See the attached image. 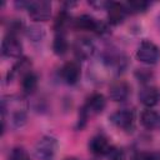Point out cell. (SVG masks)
Instances as JSON below:
<instances>
[{
    "mask_svg": "<svg viewBox=\"0 0 160 160\" xmlns=\"http://www.w3.org/2000/svg\"><path fill=\"white\" fill-rule=\"evenodd\" d=\"M26 110L28 104L24 98L11 95L5 96L1 100V122L2 125L6 120H10L12 128H20L26 121Z\"/></svg>",
    "mask_w": 160,
    "mask_h": 160,
    "instance_id": "obj_1",
    "label": "cell"
},
{
    "mask_svg": "<svg viewBox=\"0 0 160 160\" xmlns=\"http://www.w3.org/2000/svg\"><path fill=\"white\" fill-rule=\"evenodd\" d=\"M106 106V100L104 98L102 94H92L86 101L85 104L81 106L80 111H79V121H78V126L80 129H82L85 126V124L88 122V120L98 114H100Z\"/></svg>",
    "mask_w": 160,
    "mask_h": 160,
    "instance_id": "obj_2",
    "label": "cell"
},
{
    "mask_svg": "<svg viewBox=\"0 0 160 160\" xmlns=\"http://www.w3.org/2000/svg\"><path fill=\"white\" fill-rule=\"evenodd\" d=\"M59 149L56 138L45 135L38 140L34 146V155L38 160H55Z\"/></svg>",
    "mask_w": 160,
    "mask_h": 160,
    "instance_id": "obj_3",
    "label": "cell"
},
{
    "mask_svg": "<svg viewBox=\"0 0 160 160\" xmlns=\"http://www.w3.org/2000/svg\"><path fill=\"white\" fill-rule=\"evenodd\" d=\"M20 6H24L29 16L35 21H46L51 16V2L46 0H35V1H22Z\"/></svg>",
    "mask_w": 160,
    "mask_h": 160,
    "instance_id": "obj_4",
    "label": "cell"
},
{
    "mask_svg": "<svg viewBox=\"0 0 160 160\" xmlns=\"http://www.w3.org/2000/svg\"><path fill=\"white\" fill-rule=\"evenodd\" d=\"M72 26L79 29V30H88V31H92L95 34H104L108 31V26L105 22L95 19L94 16L91 15H88V14H84V15H80L78 16L76 19L72 20Z\"/></svg>",
    "mask_w": 160,
    "mask_h": 160,
    "instance_id": "obj_5",
    "label": "cell"
},
{
    "mask_svg": "<svg viewBox=\"0 0 160 160\" xmlns=\"http://www.w3.org/2000/svg\"><path fill=\"white\" fill-rule=\"evenodd\" d=\"M136 58L139 61L144 64L154 65L160 60V49L152 41L144 40L136 50Z\"/></svg>",
    "mask_w": 160,
    "mask_h": 160,
    "instance_id": "obj_6",
    "label": "cell"
},
{
    "mask_svg": "<svg viewBox=\"0 0 160 160\" xmlns=\"http://www.w3.org/2000/svg\"><path fill=\"white\" fill-rule=\"evenodd\" d=\"M110 122L120 130L131 131L135 122V114L131 109H120L109 116Z\"/></svg>",
    "mask_w": 160,
    "mask_h": 160,
    "instance_id": "obj_7",
    "label": "cell"
},
{
    "mask_svg": "<svg viewBox=\"0 0 160 160\" xmlns=\"http://www.w3.org/2000/svg\"><path fill=\"white\" fill-rule=\"evenodd\" d=\"M1 52L8 58H20L22 52V44L18 35L14 32H8L1 41Z\"/></svg>",
    "mask_w": 160,
    "mask_h": 160,
    "instance_id": "obj_8",
    "label": "cell"
},
{
    "mask_svg": "<svg viewBox=\"0 0 160 160\" xmlns=\"http://www.w3.org/2000/svg\"><path fill=\"white\" fill-rule=\"evenodd\" d=\"M59 75L61 78V80L68 84V85H74L79 81L80 75H81V70H80V65L76 61H68L65 62L59 71Z\"/></svg>",
    "mask_w": 160,
    "mask_h": 160,
    "instance_id": "obj_9",
    "label": "cell"
},
{
    "mask_svg": "<svg viewBox=\"0 0 160 160\" xmlns=\"http://www.w3.org/2000/svg\"><path fill=\"white\" fill-rule=\"evenodd\" d=\"M72 50L79 60H88L95 52V45L88 38H78L72 44Z\"/></svg>",
    "mask_w": 160,
    "mask_h": 160,
    "instance_id": "obj_10",
    "label": "cell"
},
{
    "mask_svg": "<svg viewBox=\"0 0 160 160\" xmlns=\"http://www.w3.org/2000/svg\"><path fill=\"white\" fill-rule=\"evenodd\" d=\"M89 150L96 155V156H105L109 155L112 150V146L110 145L108 138L102 134H96L89 140Z\"/></svg>",
    "mask_w": 160,
    "mask_h": 160,
    "instance_id": "obj_11",
    "label": "cell"
},
{
    "mask_svg": "<svg viewBox=\"0 0 160 160\" xmlns=\"http://www.w3.org/2000/svg\"><path fill=\"white\" fill-rule=\"evenodd\" d=\"M139 101L148 109L155 106L160 101V90L151 85H145L139 91Z\"/></svg>",
    "mask_w": 160,
    "mask_h": 160,
    "instance_id": "obj_12",
    "label": "cell"
},
{
    "mask_svg": "<svg viewBox=\"0 0 160 160\" xmlns=\"http://www.w3.org/2000/svg\"><path fill=\"white\" fill-rule=\"evenodd\" d=\"M105 9L108 10V19L111 25H118V24L122 22L125 16L128 15V11L122 2L110 1V2H108Z\"/></svg>",
    "mask_w": 160,
    "mask_h": 160,
    "instance_id": "obj_13",
    "label": "cell"
},
{
    "mask_svg": "<svg viewBox=\"0 0 160 160\" xmlns=\"http://www.w3.org/2000/svg\"><path fill=\"white\" fill-rule=\"evenodd\" d=\"M129 94H130V86L128 82H125L122 80L112 82L110 86V90H109L110 99L112 101H116V102L125 101L129 98Z\"/></svg>",
    "mask_w": 160,
    "mask_h": 160,
    "instance_id": "obj_14",
    "label": "cell"
},
{
    "mask_svg": "<svg viewBox=\"0 0 160 160\" xmlns=\"http://www.w3.org/2000/svg\"><path fill=\"white\" fill-rule=\"evenodd\" d=\"M140 120L141 124L145 129L148 130H154L160 125V116L156 111L151 110V109H146L141 112L140 115Z\"/></svg>",
    "mask_w": 160,
    "mask_h": 160,
    "instance_id": "obj_15",
    "label": "cell"
},
{
    "mask_svg": "<svg viewBox=\"0 0 160 160\" xmlns=\"http://www.w3.org/2000/svg\"><path fill=\"white\" fill-rule=\"evenodd\" d=\"M21 88L25 94H32L38 88V76L31 70L21 76Z\"/></svg>",
    "mask_w": 160,
    "mask_h": 160,
    "instance_id": "obj_16",
    "label": "cell"
},
{
    "mask_svg": "<svg viewBox=\"0 0 160 160\" xmlns=\"http://www.w3.org/2000/svg\"><path fill=\"white\" fill-rule=\"evenodd\" d=\"M30 66H31V62L29 61V59H26V58H22V59H20L15 65H14V68L9 71V74H8V82H10V80L11 79H14L16 75H24V74H26L28 71H30Z\"/></svg>",
    "mask_w": 160,
    "mask_h": 160,
    "instance_id": "obj_17",
    "label": "cell"
},
{
    "mask_svg": "<svg viewBox=\"0 0 160 160\" xmlns=\"http://www.w3.org/2000/svg\"><path fill=\"white\" fill-rule=\"evenodd\" d=\"M69 49V42L66 40L65 32H56L54 41H52V50L56 55H64L66 54Z\"/></svg>",
    "mask_w": 160,
    "mask_h": 160,
    "instance_id": "obj_18",
    "label": "cell"
},
{
    "mask_svg": "<svg viewBox=\"0 0 160 160\" xmlns=\"http://www.w3.org/2000/svg\"><path fill=\"white\" fill-rule=\"evenodd\" d=\"M72 20L70 18V15L68 14L66 10H61L59 11L56 19H55V22H54V29L56 32H65V28L71 24Z\"/></svg>",
    "mask_w": 160,
    "mask_h": 160,
    "instance_id": "obj_19",
    "label": "cell"
},
{
    "mask_svg": "<svg viewBox=\"0 0 160 160\" xmlns=\"http://www.w3.org/2000/svg\"><path fill=\"white\" fill-rule=\"evenodd\" d=\"M149 5H150V2H148V1H128V2H124V6H125L128 14L144 12L149 8Z\"/></svg>",
    "mask_w": 160,
    "mask_h": 160,
    "instance_id": "obj_20",
    "label": "cell"
},
{
    "mask_svg": "<svg viewBox=\"0 0 160 160\" xmlns=\"http://www.w3.org/2000/svg\"><path fill=\"white\" fill-rule=\"evenodd\" d=\"M132 160H160L159 151H140L136 152Z\"/></svg>",
    "mask_w": 160,
    "mask_h": 160,
    "instance_id": "obj_21",
    "label": "cell"
},
{
    "mask_svg": "<svg viewBox=\"0 0 160 160\" xmlns=\"http://www.w3.org/2000/svg\"><path fill=\"white\" fill-rule=\"evenodd\" d=\"M8 160H30V156L22 148H14L10 151Z\"/></svg>",
    "mask_w": 160,
    "mask_h": 160,
    "instance_id": "obj_22",
    "label": "cell"
},
{
    "mask_svg": "<svg viewBox=\"0 0 160 160\" xmlns=\"http://www.w3.org/2000/svg\"><path fill=\"white\" fill-rule=\"evenodd\" d=\"M28 35L34 41H39V40H41L44 38V29L40 28V26H31L28 30Z\"/></svg>",
    "mask_w": 160,
    "mask_h": 160,
    "instance_id": "obj_23",
    "label": "cell"
},
{
    "mask_svg": "<svg viewBox=\"0 0 160 160\" xmlns=\"http://www.w3.org/2000/svg\"><path fill=\"white\" fill-rule=\"evenodd\" d=\"M135 75H136V78H138L139 80H141L142 82L150 80V78L152 76V74H151L150 71H148L146 69H139V70L135 72Z\"/></svg>",
    "mask_w": 160,
    "mask_h": 160,
    "instance_id": "obj_24",
    "label": "cell"
},
{
    "mask_svg": "<svg viewBox=\"0 0 160 160\" xmlns=\"http://www.w3.org/2000/svg\"><path fill=\"white\" fill-rule=\"evenodd\" d=\"M108 156H109V160H125V156H124V152L121 149L112 148V150L110 151V154Z\"/></svg>",
    "mask_w": 160,
    "mask_h": 160,
    "instance_id": "obj_25",
    "label": "cell"
},
{
    "mask_svg": "<svg viewBox=\"0 0 160 160\" xmlns=\"http://www.w3.org/2000/svg\"><path fill=\"white\" fill-rule=\"evenodd\" d=\"M156 24H158V29H159V31H160V15L158 16V20H156Z\"/></svg>",
    "mask_w": 160,
    "mask_h": 160,
    "instance_id": "obj_26",
    "label": "cell"
},
{
    "mask_svg": "<svg viewBox=\"0 0 160 160\" xmlns=\"http://www.w3.org/2000/svg\"><path fill=\"white\" fill-rule=\"evenodd\" d=\"M66 160H76V159H74V158H69V159H66Z\"/></svg>",
    "mask_w": 160,
    "mask_h": 160,
    "instance_id": "obj_27",
    "label": "cell"
}]
</instances>
